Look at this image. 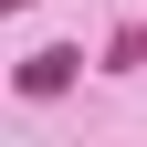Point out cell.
<instances>
[{
	"mask_svg": "<svg viewBox=\"0 0 147 147\" xmlns=\"http://www.w3.org/2000/svg\"><path fill=\"white\" fill-rule=\"evenodd\" d=\"M74 74H84V53H74V42H42V53H21V74H11V95H32V105H42V95H63Z\"/></svg>",
	"mask_w": 147,
	"mask_h": 147,
	"instance_id": "1",
	"label": "cell"
},
{
	"mask_svg": "<svg viewBox=\"0 0 147 147\" xmlns=\"http://www.w3.org/2000/svg\"><path fill=\"white\" fill-rule=\"evenodd\" d=\"M105 74H147V21H126L116 42H105Z\"/></svg>",
	"mask_w": 147,
	"mask_h": 147,
	"instance_id": "2",
	"label": "cell"
}]
</instances>
